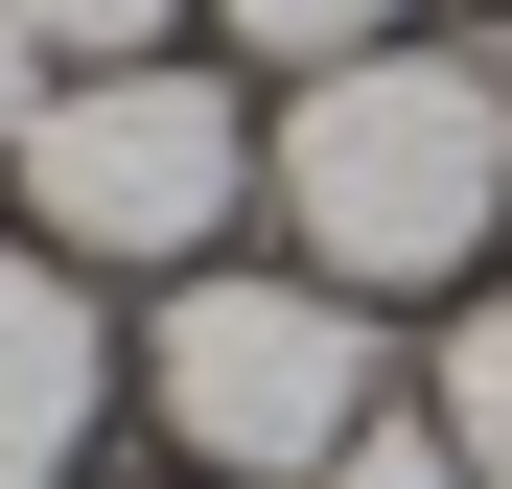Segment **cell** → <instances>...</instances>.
Masks as SVG:
<instances>
[{
	"label": "cell",
	"instance_id": "cell-2",
	"mask_svg": "<svg viewBox=\"0 0 512 489\" xmlns=\"http://www.w3.org/2000/svg\"><path fill=\"white\" fill-rule=\"evenodd\" d=\"M140 396H163V443H187V466L303 489L326 443H373V420H396V350H373V303H350V280H303V257H210V280H163Z\"/></svg>",
	"mask_w": 512,
	"mask_h": 489
},
{
	"label": "cell",
	"instance_id": "cell-5",
	"mask_svg": "<svg viewBox=\"0 0 512 489\" xmlns=\"http://www.w3.org/2000/svg\"><path fill=\"white\" fill-rule=\"evenodd\" d=\"M419 420L466 443V489H512V280H489V303L443 326V373H419Z\"/></svg>",
	"mask_w": 512,
	"mask_h": 489
},
{
	"label": "cell",
	"instance_id": "cell-7",
	"mask_svg": "<svg viewBox=\"0 0 512 489\" xmlns=\"http://www.w3.org/2000/svg\"><path fill=\"white\" fill-rule=\"evenodd\" d=\"M303 489H466V443H443V420H419V396H396V420H373V443H326Z\"/></svg>",
	"mask_w": 512,
	"mask_h": 489
},
{
	"label": "cell",
	"instance_id": "cell-4",
	"mask_svg": "<svg viewBox=\"0 0 512 489\" xmlns=\"http://www.w3.org/2000/svg\"><path fill=\"white\" fill-rule=\"evenodd\" d=\"M94 396H117V326H94V280H70L47 233H0V489H70Z\"/></svg>",
	"mask_w": 512,
	"mask_h": 489
},
{
	"label": "cell",
	"instance_id": "cell-9",
	"mask_svg": "<svg viewBox=\"0 0 512 489\" xmlns=\"http://www.w3.org/2000/svg\"><path fill=\"white\" fill-rule=\"evenodd\" d=\"M47 94H70V47L24 24V0H0V163H24V117H47Z\"/></svg>",
	"mask_w": 512,
	"mask_h": 489
},
{
	"label": "cell",
	"instance_id": "cell-1",
	"mask_svg": "<svg viewBox=\"0 0 512 489\" xmlns=\"http://www.w3.org/2000/svg\"><path fill=\"white\" fill-rule=\"evenodd\" d=\"M256 210H280L303 280H489L512 257V70L489 47H373V70H303L256 117Z\"/></svg>",
	"mask_w": 512,
	"mask_h": 489
},
{
	"label": "cell",
	"instance_id": "cell-6",
	"mask_svg": "<svg viewBox=\"0 0 512 489\" xmlns=\"http://www.w3.org/2000/svg\"><path fill=\"white\" fill-rule=\"evenodd\" d=\"M210 24H233V47L303 94V70H373V47H419V0H210Z\"/></svg>",
	"mask_w": 512,
	"mask_h": 489
},
{
	"label": "cell",
	"instance_id": "cell-3",
	"mask_svg": "<svg viewBox=\"0 0 512 489\" xmlns=\"http://www.w3.org/2000/svg\"><path fill=\"white\" fill-rule=\"evenodd\" d=\"M256 210V117L210 94V70H70V94L24 117V233L70 280H210V233Z\"/></svg>",
	"mask_w": 512,
	"mask_h": 489
},
{
	"label": "cell",
	"instance_id": "cell-8",
	"mask_svg": "<svg viewBox=\"0 0 512 489\" xmlns=\"http://www.w3.org/2000/svg\"><path fill=\"white\" fill-rule=\"evenodd\" d=\"M24 24H47V47H70V70H140V47H163V24H210V0H24Z\"/></svg>",
	"mask_w": 512,
	"mask_h": 489
}]
</instances>
